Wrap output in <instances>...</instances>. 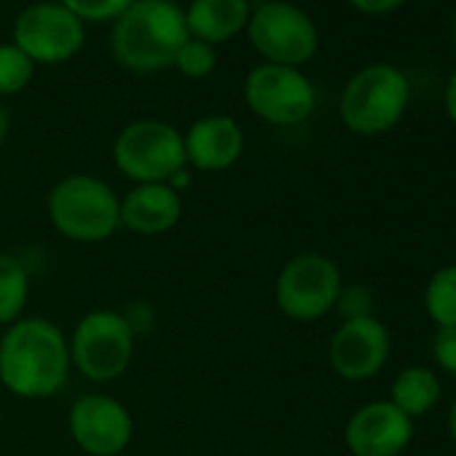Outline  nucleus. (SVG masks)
I'll return each instance as SVG.
<instances>
[{"label": "nucleus", "mask_w": 456, "mask_h": 456, "mask_svg": "<svg viewBox=\"0 0 456 456\" xmlns=\"http://www.w3.org/2000/svg\"><path fill=\"white\" fill-rule=\"evenodd\" d=\"M70 346L46 317H20L0 336V384L25 400H46L70 379Z\"/></svg>", "instance_id": "nucleus-1"}, {"label": "nucleus", "mask_w": 456, "mask_h": 456, "mask_svg": "<svg viewBox=\"0 0 456 456\" xmlns=\"http://www.w3.org/2000/svg\"><path fill=\"white\" fill-rule=\"evenodd\" d=\"M188 41L185 14L169 0H134L116 20L113 54L134 73H153L175 65L180 46Z\"/></svg>", "instance_id": "nucleus-2"}, {"label": "nucleus", "mask_w": 456, "mask_h": 456, "mask_svg": "<svg viewBox=\"0 0 456 456\" xmlns=\"http://www.w3.org/2000/svg\"><path fill=\"white\" fill-rule=\"evenodd\" d=\"M46 212L57 232L81 245L110 240L121 228V199L94 175L62 177L46 199Z\"/></svg>", "instance_id": "nucleus-3"}, {"label": "nucleus", "mask_w": 456, "mask_h": 456, "mask_svg": "<svg viewBox=\"0 0 456 456\" xmlns=\"http://www.w3.org/2000/svg\"><path fill=\"white\" fill-rule=\"evenodd\" d=\"M411 102L408 78L392 65H368L341 92V121L349 132L376 137L400 124Z\"/></svg>", "instance_id": "nucleus-4"}, {"label": "nucleus", "mask_w": 456, "mask_h": 456, "mask_svg": "<svg viewBox=\"0 0 456 456\" xmlns=\"http://www.w3.org/2000/svg\"><path fill=\"white\" fill-rule=\"evenodd\" d=\"M70 346V365L94 384L116 381L134 354V330L121 312L97 309L78 320Z\"/></svg>", "instance_id": "nucleus-5"}, {"label": "nucleus", "mask_w": 456, "mask_h": 456, "mask_svg": "<svg viewBox=\"0 0 456 456\" xmlns=\"http://www.w3.org/2000/svg\"><path fill=\"white\" fill-rule=\"evenodd\" d=\"M113 161L132 183H169L185 169L183 134L159 118H142L124 126L113 142Z\"/></svg>", "instance_id": "nucleus-6"}, {"label": "nucleus", "mask_w": 456, "mask_h": 456, "mask_svg": "<svg viewBox=\"0 0 456 456\" xmlns=\"http://www.w3.org/2000/svg\"><path fill=\"white\" fill-rule=\"evenodd\" d=\"M341 288V272L328 256L301 253L280 269L274 301L285 317L296 322H314L336 309Z\"/></svg>", "instance_id": "nucleus-7"}, {"label": "nucleus", "mask_w": 456, "mask_h": 456, "mask_svg": "<svg viewBox=\"0 0 456 456\" xmlns=\"http://www.w3.org/2000/svg\"><path fill=\"white\" fill-rule=\"evenodd\" d=\"M250 41L272 65L298 68L317 52V28L306 12L282 0H266L248 20Z\"/></svg>", "instance_id": "nucleus-8"}, {"label": "nucleus", "mask_w": 456, "mask_h": 456, "mask_svg": "<svg viewBox=\"0 0 456 456\" xmlns=\"http://www.w3.org/2000/svg\"><path fill=\"white\" fill-rule=\"evenodd\" d=\"M245 100L258 118L274 126H296L306 121L317 105L314 86L304 73H298V68L272 62L250 70L245 81Z\"/></svg>", "instance_id": "nucleus-9"}, {"label": "nucleus", "mask_w": 456, "mask_h": 456, "mask_svg": "<svg viewBox=\"0 0 456 456\" xmlns=\"http://www.w3.org/2000/svg\"><path fill=\"white\" fill-rule=\"evenodd\" d=\"M14 46H20L33 62H68L84 46V22L62 4L28 6L14 22Z\"/></svg>", "instance_id": "nucleus-10"}, {"label": "nucleus", "mask_w": 456, "mask_h": 456, "mask_svg": "<svg viewBox=\"0 0 456 456\" xmlns=\"http://www.w3.org/2000/svg\"><path fill=\"white\" fill-rule=\"evenodd\" d=\"M68 429L73 443L89 456H118L134 435V421L126 405L110 395H81L70 413Z\"/></svg>", "instance_id": "nucleus-11"}, {"label": "nucleus", "mask_w": 456, "mask_h": 456, "mask_svg": "<svg viewBox=\"0 0 456 456\" xmlns=\"http://www.w3.org/2000/svg\"><path fill=\"white\" fill-rule=\"evenodd\" d=\"M392 352L389 328L379 317L346 320L328 344V360L344 381H368L381 373Z\"/></svg>", "instance_id": "nucleus-12"}, {"label": "nucleus", "mask_w": 456, "mask_h": 456, "mask_svg": "<svg viewBox=\"0 0 456 456\" xmlns=\"http://www.w3.org/2000/svg\"><path fill=\"white\" fill-rule=\"evenodd\" d=\"M411 440L413 419L389 400L360 405L344 427V443L352 456H400Z\"/></svg>", "instance_id": "nucleus-13"}, {"label": "nucleus", "mask_w": 456, "mask_h": 456, "mask_svg": "<svg viewBox=\"0 0 456 456\" xmlns=\"http://www.w3.org/2000/svg\"><path fill=\"white\" fill-rule=\"evenodd\" d=\"M183 148L188 167L199 172H223L240 161L245 134L232 116H204L183 134Z\"/></svg>", "instance_id": "nucleus-14"}, {"label": "nucleus", "mask_w": 456, "mask_h": 456, "mask_svg": "<svg viewBox=\"0 0 456 456\" xmlns=\"http://www.w3.org/2000/svg\"><path fill=\"white\" fill-rule=\"evenodd\" d=\"M183 217V199L167 183H140L121 199V225L140 237H159Z\"/></svg>", "instance_id": "nucleus-15"}, {"label": "nucleus", "mask_w": 456, "mask_h": 456, "mask_svg": "<svg viewBox=\"0 0 456 456\" xmlns=\"http://www.w3.org/2000/svg\"><path fill=\"white\" fill-rule=\"evenodd\" d=\"M248 0H193L185 12L188 36L209 46L234 38L248 25Z\"/></svg>", "instance_id": "nucleus-16"}, {"label": "nucleus", "mask_w": 456, "mask_h": 456, "mask_svg": "<svg viewBox=\"0 0 456 456\" xmlns=\"http://www.w3.org/2000/svg\"><path fill=\"white\" fill-rule=\"evenodd\" d=\"M440 395H443L440 376L432 368L411 365L395 376L392 389H389V403L397 405L405 416L419 419V416H427L437 405Z\"/></svg>", "instance_id": "nucleus-17"}, {"label": "nucleus", "mask_w": 456, "mask_h": 456, "mask_svg": "<svg viewBox=\"0 0 456 456\" xmlns=\"http://www.w3.org/2000/svg\"><path fill=\"white\" fill-rule=\"evenodd\" d=\"M30 298V272L25 261L0 253V325H12L25 314Z\"/></svg>", "instance_id": "nucleus-18"}, {"label": "nucleus", "mask_w": 456, "mask_h": 456, "mask_svg": "<svg viewBox=\"0 0 456 456\" xmlns=\"http://www.w3.org/2000/svg\"><path fill=\"white\" fill-rule=\"evenodd\" d=\"M424 312L437 328L456 325V264L437 269L424 288Z\"/></svg>", "instance_id": "nucleus-19"}, {"label": "nucleus", "mask_w": 456, "mask_h": 456, "mask_svg": "<svg viewBox=\"0 0 456 456\" xmlns=\"http://www.w3.org/2000/svg\"><path fill=\"white\" fill-rule=\"evenodd\" d=\"M33 60L14 44L0 46V97L20 94L33 78Z\"/></svg>", "instance_id": "nucleus-20"}, {"label": "nucleus", "mask_w": 456, "mask_h": 456, "mask_svg": "<svg viewBox=\"0 0 456 456\" xmlns=\"http://www.w3.org/2000/svg\"><path fill=\"white\" fill-rule=\"evenodd\" d=\"M215 52H212V46L209 44H204V41H196V38H191L188 36V41L180 46V52H177V57H175V65H177V70L183 73V76H188V78H207L212 70H215Z\"/></svg>", "instance_id": "nucleus-21"}, {"label": "nucleus", "mask_w": 456, "mask_h": 456, "mask_svg": "<svg viewBox=\"0 0 456 456\" xmlns=\"http://www.w3.org/2000/svg\"><path fill=\"white\" fill-rule=\"evenodd\" d=\"M376 309V298L370 293L368 285L362 282H352V285H344L341 293H338V301H336V312L341 314V320H362V317H376L373 314Z\"/></svg>", "instance_id": "nucleus-22"}, {"label": "nucleus", "mask_w": 456, "mask_h": 456, "mask_svg": "<svg viewBox=\"0 0 456 456\" xmlns=\"http://www.w3.org/2000/svg\"><path fill=\"white\" fill-rule=\"evenodd\" d=\"M60 4L73 12L81 22H105V20H118L134 0H60Z\"/></svg>", "instance_id": "nucleus-23"}, {"label": "nucleus", "mask_w": 456, "mask_h": 456, "mask_svg": "<svg viewBox=\"0 0 456 456\" xmlns=\"http://www.w3.org/2000/svg\"><path fill=\"white\" fill-rule=\"evenodd\" d=\"M432 360L443 373L456 379V325L451 328H437L432 338Z\"/></svg>", "instance_id": "nucleus-24"}, {"label": "nucleus", "mask_w": 456, "mask_h": 456, "mask_svg": "<svg viewBox=\"0 0 456 456\" xmlns=\"http://www.w3.org/2000/svg\"><path fill=\"white\" fill-rule=\"evenodd\" d=\"M349 4L362 14H389L400 9L405 0H349Z\"/></svg>", "instance_id": "nucleus-25"}, {"label": "nucleus", "mask_w": 456, "mask_h": 456, "mask_svg": "<svg viewBox=\"0 0 456 456\" xmlns=\"http://www.w3.org/2000/svg\"><path fill=\"white\" fill-rule=\"evenodd\" d=\"M445 113L456 124V70H453V76L448 78V86H445Z\"/></svg>", "instance_id": "nucleus-26"}, {"label": "nucleus", "mask_w": 456, "mask_h": 456, "mask_svg": "<svg viewBox=\"0 0 456 456\" xmlns=\"http://www.w3.org/2000/svg\"><path fill=\"white\" fill-rule=\"evenodd\" d=\"M445 427H448V435H451V440H453V445H456V400H453V403H451V408H448Z\"/></svg>", "instance_id": "nucleus-27"}, {"label": "nucleus", "mask_w": 456, "mask_h": 456, "mask_svg": "<svg viewBox=\"0 0 456 456\" xmlns=\"http://www.w3.org/2000/svg\"><path fill=\"white\" fill-rule=\"evenodd\" d=\"M6 134H9V113H6L4 105H0V145H4Z\"/></svg>", "instance_id": "nucleus-28"}, {"label": "nucleus", "mask_w": 456, "mask_h": 456, "mask_svg": "<svg viewBox=\"0 0 456 456\" xmlns=\"http://www.w3.org/2000/svg\"><path fill=\"white\" fill-rule=\"evenodd\" d=\"M453 49H456V22H453Z\"/></svg>", "instance_id": "nucleus-29"}, {"label": "nucleus", "mask_w": 456, "mask_h": 456, "mask_svg": "<svg viewBox=\"0 0 456 456\" xmlns=\"http://www.w3.org/2000/svg\"><path fill=\"white\" fill-rule=\"evenodd\" d=\"M0 424H4V416H0Z\"/></svg>", "instance_id": "nucleus-30"}]
</instances>
